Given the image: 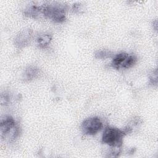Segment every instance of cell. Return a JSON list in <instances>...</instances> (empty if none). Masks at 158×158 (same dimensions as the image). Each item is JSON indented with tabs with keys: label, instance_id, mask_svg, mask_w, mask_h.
I'll list each match as a JSON object with an SVG mask.
<instances>
[{
	"label": "cell",
	"instance_id": "cell-1",
	"mask_svg": "<svg viewBox=\"0 0 158 158\" xmlns=\"http://www.w3.org/2000/svg\"><path fill=\"white\" fill-rule=\"evenodd\" d=\"M36 18L44 17L53 22L60 23L65 20V7L60 3H47L36 5Z\"/></svg>",
	"mask_w": 158,
	"mask_h": 158
},
{
	"label": "cell",
	"instance_id": "cell-2",
	"mask_svg": "<svg viewBox=\"0 0 158 158\" xmlns=\"http://www.w3.org/2000/svg\"><path fill=\"white\" fill-rule=\"evenodd\" d=\"M127 133H128L126 128L120 130L115 127L107 126L103 131L102 143L112 148L120 149L123 143V137Z\"/></svg>",
	"mask_w": 158,
	"mask_h": 158
},
{
	"label": "cell",
	"instance_id": "cell-3",
	"mask_svg": "<svg viewBox=\"0 0 158 158\" xmlns=\"http://www.w3.org/2000/svg\"><path fill=\"white\" fill-rule=\"evenodd\" d=\"M1 136L3 139L14 141L20 135V127L11 116H6L1 120Z\"/></svg>",
	"mask_w": 158,
	"mask_h": 158
},
{
	"label": "cell",
	"instance_id": "cell-4",
	"mask_svg": "<svg viewBox=\"0 0 158 158\" xmlns=\"http://www.w3.org/2000/svg\"><path fill=\"white\" fill-rule=\"evenodd\" d=\"M138 59L134 54L127 52H120L114 56L110 63V66L115 69H127L132 67Z\"/></svg>",
	"mask_w": 158,
	"mask_h": 158
},
{
	"label": "cell",
	"instance_id": "cell-5",
	"mask_svg": "<svg viewBox=\"0 0 158 158\" xmlns=\"http://www.w3.org/2000/svg\"><path fill=\"white\" fill-rule=\"evenodd\" d=\"M102 128V122L98 117H91L85 119L81 124L82 132L85 135H94Z\"/></svg>",
	"mask_w": 158,
	"mask_h": 158
},
{
	"label": "cell",
	"instance_id": "cell-6",
	"mask_svg": "<svg viewBox=\"0 0 158 158\" xmlns=\"http://www.w3.org/2000/svg\"><path fill=\"white\" fill-rule=\"evenodd\" d=\"M31 36V30L27 29L22 30L16 36L14 41L15 44L19 48H23L30 43Z\"/></svg>",
	"mask_w": 158,
	"mask_h": 158
},
{
	"label": "cell",
	"instance_id": "cell-7",
	"mask_svg": "<svg viewBox=\"0 0 158 158\" xmlns=\"http://www.w3.org/2000/svg\"><path fill=\"white\" fill-rule=\"evenodd\" d=\"M52 40V36L49 33H42L38 36L36 41L38 46L41 48H45L50 44Z\"/></svg>",
	"mask_w": 158,
	"mask_h": 158
},
{
	"label": "cell",
	"instance_id": "cell-8",
	"mask_svg": "<svg viewBox=\"0 0 158 158\" xmlns=\"http://www.w3.org/2000/svg\"><path fill=\"white\" fill-rule=\"evenodd\" d=\"M39 73V70L35 67H30L25 71V78L28 80L35 78Z\"/></svg>",
	"mask_w": 158,
	"mask_h": 158
},
{
	"label": "cell",
	"instance_id": "cell-9",
	"mask_svg": "<svg viewBox=\"0 0 158 158\" xmlns=\"http://www.w3.org/2000/svg\"><path fill=\"white\" fill-rule=\"evenodd\" d=\"M113 55V53L108 50H101L98 51L95 54V57L97 59H105L110 57Z\"/></svg>",
	"mask_w": 158,
	"mask_h": 158
},
{
	"label": "cell",
	"instance_id": "cell-10",
	"mask_svg": "<svg viewBox=\"0 0 158 158\" xmlns=\"http://www.w3.org/2000/svg\"><path fill=\"white\" fill-rule=\"evenodd\" d=\"M72 9H73V11H75V12H77H77H80L81 10H83V7H82V5H81V4H79V3L73 4Z\"/></svg>",
	"mask_w": 158,
	"mask_h": 158
}]
</instances>
